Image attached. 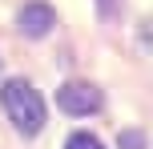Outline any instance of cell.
Wrapping results in <instances>:
<instances>
[{
    "label": "cell",
    "mask_w": 153,
    "mask_h": 149,
    "mask_svg": "<svg viewBox=\"0 0 153 149\" xmlns=\"http://www.w3.org/2000/svg\"><path fill=\"white\" fill-rule=\"evenodd\" d=\"M0 105H4V113L12 117V125L20 129L24 137L40 133V129H45V121H48V113H45V97H40L24 77L4 81V89H0Z\"/></svg>",
    "instance_id": "cell-1"
},
{
    "label": "cell",
    "mask_w": 153,
    "mask_h": 149,
    "mask_svg": "<svg viewBox=\"0 0 153 149\" xmlns=\"http://www.w3.org/2000/svg\"><path fill=\"white\" fill-rule=\"evenodd\" d=\"M101 101H105L101 89L89 85V81H65L61 93H56V105H61L69 117H89V113L101 109Z\"/></svg>",
    "instance_id": "cell-2"
},
{
    "label": "cell",
    "mask_w": 153,
    "mask_h": 149,
    "mask_svg": "<svg viewBox=\"0 0 153 149\" xmlns=\"http://www.w3.org/2000/svg\"><path fill=\"white\" fill-rule=\"evenodd\" d=\"M16 24H20V32H24V36H32V40H36V36H48V32H53L56 12L45 4V0H32V4H24V8H20V20H16Z\"/></svg>",
    "instance_id": "cell-3"
},
{
    "label": "cell",
    "mask_w": 153,
    "mask_h": 149,
    "mask_svg": "<svg viewBox=\"0 0 153 149\" xmlns=\"http://www.w3.org/2000/svg\"><path fill=\"white\" fill-rule=\"evenodd\" d=\"M65 149H105V145H101L93 133H73L69 141H65Z\"/></svg>",
    "instance_id": "cell-4"
},
{
    "label": "cell",
    "mask_w": 153,
    "mask_h": 149,
    "mask_svg": "<svg viewBox=\"0 0 153 149\" xmlns=\"http://www.w3.org/2000/svg\"><path fill=\"white\" fill-rule=\"evenodd\" d=\"M117 145L121 149H145V133H141V129H125V133L117 137Z\"/></svg>",
    "instance_id": "cell-5"
}]
</instances>
